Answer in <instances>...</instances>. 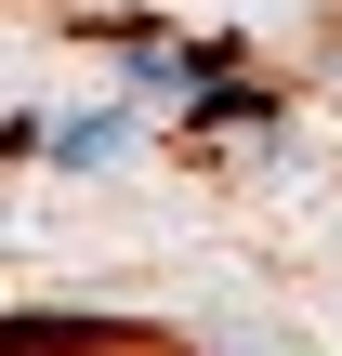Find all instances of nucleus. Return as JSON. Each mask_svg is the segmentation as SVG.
<instances>
[{"instance_id":"1","label":"nucleus","mask_w":342,"mask_h":356,"mask_svg":"<svg viewBox=\"0 0 342 356\" xmlns=\"http://www.w3.org/2000/svg\"><path fill=\"white\" fill-rule=\"evenodd\" d=\"M0 356H171V330H132L105 304H13L0 317Z\"/></svg>"},{"instance_id":"2","label":"nucleus","mask_w":342,"mask_h":356,"mask_svg":"<svg viewBox=\"0 0 342 356\" xmlns=\"http://www.w3.org/2000/svg\"><path fill=\"white\" fill-rule=\"evenodd\" d=\"M132 145H145V106H66L40 159H53V172H105V159H132Z\"/></svg>"}]
</instances>
